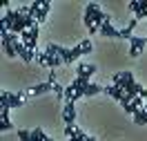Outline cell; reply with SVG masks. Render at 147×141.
Segmentation results:
<instances>
[{"mask_svg": "<svg viewBox=\"0 0 147 141\" xmlns=\"http://www.w3.org/2000/svg\"><path fill=\"white\" fill-rule=\"evenodd\" d=\"M105 20H107V16L100 11V7H98L96 2H89V5L85 7L83 22H85V27L89 29V34H98V31H100V25Z\"/></svg>", "mask_w": 147, "mask_h": 141, "instance_id": "6da1fadb", "label": "cell"}, {"mask_svg": "<svg viewBox=\"0 0 147 141\" xmlns=\"http://www.w3.org/2000/svg\"><path fill=\"white\" fill-rule=\"evenodd\" d=\"M18 16H20V9H16V11L9 9V11H5V14H2V34H9L11 27L16 25Z\"/></svg>", "mask_w": 147, "mask_h": 141, "instance_id": "7a4b0ae2", "label": "cell"}, {"mask_svg": "<svg viewBox=\"0 0 147 141\" xmlns=\"http://www.w3.org/2000/svg\"><path fill=\"white\" fill-rule=\"evenodd\" d=\"M38 63H40V65L51 67V69H56V67L65 65V63H63V58L54 56V54H49V52H40V54H38Z\"/></svg>", "mask_w": 147, "mask_h": 141, "instance_id": "3957f363", "label": "cell"}, {"mask_svg": "<svg viewBox=\"0 0 147 141\" xmlns=\"http://www.w3.org/2000/svg\"><path fill=\"white\" fill-rule=\"evenodd\" d=\"M147 45V38H140V36H134L131 40H129V56L131 58H136L143 54V49H145Z\"/></svg>", "mask_w": 147, "mask_h": 141, "instance_id": "277c9868", "label": "cell"}, {"mask_svg": "<svg viewBox=\"0 0 147 141\" xmlns=\"http://www.w3.org/2000/svg\"><path fill=\"white\" fill-rule=\"evenodd\" d=\"M129 9L136 14V20L147 18V0H131L129 2Z\"/></svg>", "mask_w": 147, "mask_h": 141, "instance_id": "5b68a950", "label": "cell"}, {"mask_svg": "<svg viewBox=\"0 0 147 141\" xmlns=\"http://www.w3.org/2000/svg\"><path fill=\"white\" fill-rule=\"evenodd\" d=\"M63 121H65V125H76V105H74L71 101H67V103H65Z\"/></svg>", "mask_w": 147, "mask_h": 141, "instance_id": "8992f818", "label": "cell"}, {"mask_svg": "<svg viewBox=\"0 0 147 141\" xmlns=\"http://www.w3.org/2000/svg\"><path fill=\"white\" fill-rule=\"evenodd\" d=\"M94 74H96V65H78V69H76V76L83 78L85 83H92Z\"/></svg>", "mask_w": 147, "mask_h": 141, "instance_id": "52a82bcc", "label": "cell"}, {"mask_svg": "<svg viewBox=\"0 0 147 141\" xmlns=\"http://www.w3.org/2000/svg\"><path fill=\"white\" fill-rule=\"evenodd\" d=\"M100 34L107 38H120V29H116L114 25H111V18L107 16V20L100 25Z\"/></svg>", "mask_w": 147, "mask_h": 141, "instance_id": "ba28073f", "label": "cell"}, {"mask_svg": "<svg viewBox=\"0 0 147 141\" xmlns=\"http://www.w3.org/2000/svg\"><path fill=\"white\" fill-rule=\"evenodd\" d=\"M47 92H54V85L49 83H38V85H34V87H29L27 90V96H38V94H47Z\"/></svg>", "mask_w": 147, "mask_h": 141, "instance_id": "9c48e42d", "label": "cell"}, {"mask_svg": "<svg viewBox=\"0 0 147 141\" xmlns=\"http://www.w3.org/2000/svg\"><path fill=\"white\" fill-rule=\"evenodd\" d=\"M105 94H109L111 99H116L118 103H123V99L127 96L123 87H118V85H114V83H111V85H105Z\"/></svg>", "mask_w": 147, "mask_h": 141, "instance_id": "30bf717a", "label": "cell"}, {"mask_svg": "<svg viewBox=\"0 0 147 141\" xmlns=\"http://www.w3.org/2000/svg\"><path fill=\"white\" fill-rule=\"evenodd\" d=\"M2 49L9 58H16V47H13V40H11V34H2Z\"/></svg>", "mask_w": 147, "mask_h": 141, "instance_id": "8fae6325", "label": "cell"}, {"mask_svg": "<svg viewBox=\"0 0 147 141\" xmlns=\"http://www.w3.org/2000/svg\"><path fill=\"white\" fill-rule=\"evenodd\" d=\"M49 9H51V2H49V0H45V2H42V7H40V9L36 11V16H34L38 25H40V22H45V20H47V14H49Z\"/></svg>", "mask_w": 147, "mask_h": 141, "instance_id": "7c38bea8", "label": "cell"}, {"mask_svg": "<svg viewBox=\"0 0 147 141\" xmlns=\"http://www.w3.org/2000/svg\"><path fill=\"white\" fill-rule=\"evenodd\" d=\"M143 105H145V101H143L140 96H136V99H131V103H129L127 108H125V112H127V114H131V116H134V114H136L138 110L143 108Z\"/></svg>", "mask_w": 147, "mask_h": 141, "instance_id": "4fadbf2b", "label": "cell"}, {"mask_svg": "<svg viewBox=\"0 0 147 141\" xmlns=\"http://www.w3.org/2000/svg\"><path fill=\"white\" fill-rule=\"evenodd\" d=\"M136 22H138V20L134 18V20H131V22L127 25V27L120 29V38H127V40H131V38H134V29H136Z\"/></svg>", "mask_w": 147, "mask_h": 141, "instance_id": "5bb4252c", "label": "cell"}, {"mask_svg": "<svg viewBox=\"0 0 147 141\" xmlns=\"http://www.w3.org/2000/svg\"><path fill=\"white\" fill-rule=\"evenodd\" d=\"M100 92H105V87H100V85H96V83H89L85 87V96H96V94H100Z\"/></svg>", "mask_w": 147, "mask_h": 141, "instance_id": "9a60e30c", "label": "cell"}, {"mask_svg": "<svg viewBox=\"0 0 147 141\" xmlns=\"http://www.w3.org/2000/svg\"><path fill=\"white\" fill-rule=\"evenodd\" d=\"M45 137L47 134L42 132V128H34V130H31V141H42Z\"/></svg>", "mask_w": 147, "mask_h": 141, "instance_id": "2e32d148", "label": "cell"}, {"mask_svg": "<svg viewBox=\"0 0 147 141\" xmlns=\"http://www.w3.org/2000/svg\"><path fill=\"white\" fill-rule=\"evenodd\" d=\"M18 139L20 141H31V132L29 130H18Z\"/></svg>", "mask_w": 147, "mask_h": 141, "instance_id": "e0dca14e", "label": "cell"}, {"mask_svg": "<svg viewBox=\"0 0 147 141\" xmlns=\"http://www.w3.org/2000/svg\"><path fill=\"white\" fill-rule=\"evenodd\" d=\"M49 83L56 85V72H49Z\"/></svg>", "mask_w": 147, "mask_h": 141, "instance_id": "ac0fdd59", "label": "cell"}, {"mask_svg": "<svg viewBox=\"0 0 147 141\" xmlns=\"http://www.w3.org/2000/svg\"><path fill=\"white\" fill-rule=\"evenodd\" d=\"M42 141H54V139H49V137H45V139H42Z\"/></svg>", "mask_w": 147, "mask_h": 141, "instance_id": "d6986e66", "label": "cell"}]
</instances>
